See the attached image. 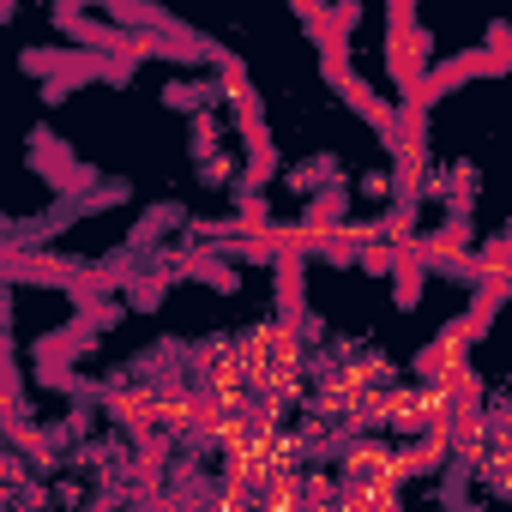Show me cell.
<instances>
[{
  "mask_svg": "<svg viewBox=\"0 0 512 512\" xmlns=\"http://www.w3.org/2000/svg\"><path fill=\"white\" fill-rule=\"evenodd\" d=\"M163 97H169V109H199L205 103V91H193V85H169Z\"/></svg>",
  "mask_w": 512,
  "mask_h": 512,
  "instance_id": "obj_4",
  "label": "cell"
},
{
  "mask_svg": "<svg viewBox=\"0 0 512 512\" xmlns=\"http://www.w3.org/2000/svg\"><path fill=\"white\" fill-rule=\"evenodd\" d=\"M416 290H422V266L410 247H398V308H416Z\"/></svg>",
  "mask_w": 512,
  "mask_h": 512,
  "instance_id": "obj_2",
  "label": "cell"
},
{
  "mask_svg": "<svg viewBox=\"0 0 512 512\" xmlns=\"http://www.w3.org/2000/svg\"><path fill=\"white\" fill-rule=\"evenodd\" d=\"M344 97H350V109H356V115H368V121H374L386 139H398V115H392V109H386V103H380V97H374L362 79H344Z\"/></svg>",
  "mask_w": 512,
  "mask_h": 512,
  "instance_id": "obj_1",
  "label": "cell"
},
{
  "mask_svg": "<svg viewBox=\"0 0 512 512\" xmlns=\"http://www.w3.org/2000/svg\"><path fill=\"white\" fill-rule=\"evenodd\" d=\"M362 266H368V272H386V266H398V247H362Z\"/></svg>",
  "mask_w": 512,
  "mask_h": 512,
  "instance_id": "obj_3",
  "label": "cell"
}]
</instances>
